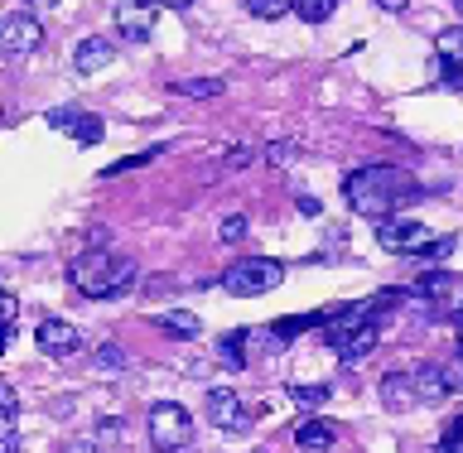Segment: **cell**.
Segmentation results:
<instances>
[{
	"mask_svg": "<svg viewBox=\"0 0 463 453\" xmlns=\"http://www.w3.org/2000/svg\"><path fill=\"white\" fill-rule=\"evenodd\" d=\"M415 193H420V184L396 165H362L343 179L347 208L362 212V217H396Z\"/></svg>",
	"mask_w": 463,
	"mask_h": 453,
	"instance_id": "1",
	"label": "cell"
},
{
	"mask_svg": "<svg viewBox=\"0 0 463 453\" xmlns=\"http://www.w3.org/2000/svg\"><path fill=\"white\" fill-rule=\"evenodd\" d=\"M68 280L78 285L87 299H116L130 280H136V260L116 256L107 246H87V251H78L68 260Z\"/></svg>",
	"mask_w": 463,
	"mask_h": 453,
	"instance_id": "2",
	"label": "cell"
},
{
	"mask_svg": "<svg viewBox=\"0 0 463 453\" xmlns=\"http://www.w3.org/2000/svg\"><path fill=\"white\" fill-rule=\"evenodd\" d=\"M449 396V382H444V367H411V372H396L382 382V401L386 411H415L425 401H439Z\"/></svg>",
	"mask_w": 463,
	"mask_h": 453,
	"instance_id": "3",
	"label": "cell"
},
{
	"mask_svg": "<svg viewBox=\"0 0 463 453\" xmlns=\"http://www.w3.org/2000/svg\"><path fill=\"white\" fill-rule=\"evenodd\" d=\"M280 280H285V266H280V260H270V256H246V260H237V266L222 275V289H227V295H237V299H256V295H270Z\"/></svg>",
	"mask_w": 463,
	"mask_h": 453,
	"instance_id": "4",
	"label": "cell"
},
{
	"mask_svg": "<svg viewBox=\"0 0 463 453\" xmlns=\"http://www.w3.org/2000/svg\"><path fill=\"white\" fill-rule=\"evenodd\" d=\"M194 439V420L179 401H155L150 405V444L155 453H179Z\"/></svg>",
	"mask_w": 463,
	"mask_h": 453,
	"instance_id": "5",
	"label": "cell"
},
{
	"mask_svg": "<svg viewBox=\"0 0 463 453\" xmlns=\"http://www.w3.org/2000/svg\"><path fill=\"white\" fill-rule=\"evenodd\" d=\"M376 241H382L391 256H420L434 237H430L425 222H411V217H382V222H376Z\"/></svg>",
	"mask_w": 463,
	"mask_h": 453,
	"instance_id": "6",
	"label": "cell"
},
{
	"mask_svg": "<svg viewBox=\"0 0 463 453\" xmlns=\"http://www.w3.org/2000/svg\"><path fill=\"white\" fill-rule=\"evenodd\" d=\"M155 24H159V0H116V34L126 43L155 39Z\"/></svg>",
	"mask_w": 463,
	"mask_h": 453,
	"instance_id": "7",
	"label": "cell"
},
{
	"mask_svg": "<svg viewBox=\"0 0 463 453\" xmlns=\"http://www.w3.org/2000/svg\"><path fill=\"white\" fill-rule=\"evenodd\" d=\"M328 343L338 347L343 362H357L382 343V324L376 318H367V324H328Z\"/></svg>",
	"mask_w": 463,
	"mask_h": 453,
	"instance_id": "8",
	"label": "cell"
},
{
	"mask_svg": "<svg viewBox=\"0 0 463 453\" xmlns=\"http://www.w3.org/2000/svg\"><path fill=\"white\" fill-rule=\"evenodd\" d=\"M39 43H43V24H39V14H29V5L0 20V49L5 53L20 58V53H34Z\"/></svg>",
	"mask_w": 463,
	"mask_h": 453,
	"instance_id": "9",
	"label": "cell"
},
{
	"mask_svg": "<svg viewBox=\"0 0 463 453\" xmlns=\"http://www.w3.org/2000/svg\"><path fill=\"white\" fill-rule=\"evenodd\" d=\"M34 338H39V353H49V357H72L82 347V333L78 324H68V318H39V328H34Z\"/></svg>",
	"mask_w": 463,
	"mask_h": 453,
	"instance_id": "10",
	"label": "cell"
},
{
	"mask_svg": "<svg viewBox=\"0 0 463 453\" xmlns=\"http://www.w3.org/2000/svg\"><path fill=\"white\" fill-rule=\"evenodd\" d=\"M49 126H53V130H68V136L78 140V145H101V136H107L101 116L78 111V107H58V111H49Z\"/></svg>",
	"mask_w": 463,
	"mask_h": 453,
	"instance_id": "11",
	"label": "cell"
},
{
	"mask_svg": "<svg viewBox=\"0 0 463 453\" xmlns=\"http://www.w3.org/2000/svg\"><path fill=\"white\" fill-rule=\"evenodd\" d=\"M208 420L217 429H246L251 425V415H246V405H241V396L232 386H217L208 396Z\"/></svg>",
	"mask_w": 463,
	"mask_h": 453,
	"instance_id": "12",
	"label": "cell"
},
{
	"mask_svg": "<svg viewBox=\"0 0 463 453\" xmlns=\"http://www.w3.org/2000/svg\"><path fill=\"white\" fill-rule=\"evenodd\" d=\"M338 425H333V420H304V425L295 429V444L304 448V453H324V448H333L338 444Z\"/></svg>",
	"mask_w": 463,
	"mask_h": 453,
	"instance_id": "13",
	"label": "cell"
},
{
	"mask_svg": "<svg viewBox=\"0 0 463 453\" xmlns=\"http://www.w3.org/2000/svg\"><path fill=\"white\" fill-rule=\"evenodd\" d=\"M116 58V49H111V39H101V34H92V39H82L78 49H72V68L78 72H101Z\"/></svg>",
	"mask_w": 463,
	"mask_h": 453,
	"instance_id": "14",
	"label": "cell"
},
{
	"mask_svg": "<svg viewBox=\"0 0 463 453\" xmlns=\"http://www.w3.org/2000/svg\"><path fill=\"white\" fill-rule=\"evenodd\" d=\"M159 328L169 333V338H184V343H194L203 324H198V314H188V309H169V314H159Z\"/></svg>",
	"mask_w": 463,
	"mask_h": 453,
	"instance_id": "15",
	"label": "cell"
},
{
	"mask_svg": "<svg viewBox=\"0 0 463 453\" xmlns=\"http://www.w3.org/2000/svg\"><path fill=\"white\" fill-rule=\"evenodd\" d=\"M434 53H439V63H463V24H449L434 34Z\"/></svg>",
	"mask_w": 463,
	"mask_h": 453,
	"instance_id": "16",
	"label": "cell"
},
{
	"mask_svg": "<svg viewBox=\"0 0 463 453\" xmlns=\"http://www.w3.org/2000/svg\"><path fill=\"white\" fill-rule=\"evenodd\" d=\"M222 78H179L174 82V92L179 97H222Z\"/></svg>",
	"mask_w": 463,
	"mask_h": 453,
	"instance_id": "17",
	"label": "cell"
},
{
	"mask_svg": "<svg viewBox=\"0 0 463 453\" xmlns=\"http://www.w3.org/2000/svg\"><path fill=\"white\" fill-rule=\"evenodd\" d=\"M333 10H338V0H295V14L304 24H328Z\"/></svg>",
	"mask_w": 463,
	"mask_h": 453,
	"instance_id": "18",
	"label": "cell"
},
{
	"mask_svg": "<svg viewBox=\"0 0 463 453\" xmlns=\"http://www.w3.org/2000/svg\"><path fill=\"white\" fill-rule=\"evenodd\" d=\"M251 14H260V20H280L285 10H295V0H241Z\"/></svg>",
	"mask_w": 463,
	"mask_h": 453,
	"instance_id": "19",
	"label": "cell"
},
{
	"mask_svg": "<svg viewBox=\"0 0 463 453\" xmlns=\"http://www.w3.org/2000/svg\"><path fill=\"white\" fill-rule=\"evenodd\" d=\"M159 155V145L155 150H140V155H126V159H116V165L101 169V179H116V174H126V169H140V165H150V159Z\"/></svg>",
	"mask_w": 463,
	"mask_h": 453,
	"instance_id": "20",
	"label": "cell"
},
{
	"mask_svg": "<svg viewBox=\"0 0 463 453\" xmlns=\"http://www.w3.org/2000/svg\"><path fill=\"white\" fill-rule=\"evenodd\" d=\"M97 367H116V372H121L126 367V347H116V343H107V347H97Z\"/></svg>",
	"mask_w": 463,
	"mask_h": 453,
	"instance_id": "21",
	"label": "cell"
},
{
	"mask_svg": "<svg viewBox=\"0 0 463 453\" xmlns=\"http://www.w3.org/2000/svg\"><path fill=\"white\" fill-rule=\"evenodd\" d=\"M217 237H222V241H241V237H246V217H241V212L222 217V227H217Z\"/></svg>",
	"mask_w": 463,
	"mask_h": 453,
	"instance_id": "22",
	"label": "cell"
},
{
	"mask_svg": "<svg viewBox=\"0 0 463 453\" xmlns=\"http://www.w3.org/2000/svg\"><path fill=\"white\" fill-rule=\"evenodd\" d=\"M289 396L299 405H324L328 401V386H289Z\"/></svg>",
	"mask_w": 463,
	"mask_h": 453,
	"instance_id": "23",
	"label": "cell"
},
{
	"mask_svg": "<svg viewBox=\"0 0 463 453\" xmlns=\"http://www.w3.org/2000/svg\"><path fill=\"white\" fill-rule=\"evenodd\" d=\"M449 251H454V237H439V241H430L425 251H420V260H430V266H434V260H444Z\"/></svg>",
	"mask_w": 463,
	"mask_h": 453,
	"instance_id": "24",
	"label": "cell"
},
{
	"mask_svg": "<svg viewBox=\"0 0 463 453\" xmlns=\"http://www.w3.org/2000/svg\"><path fill=\"white\" fill-rule=\"evenodd\" d=\"M444 382H449V391H463V347H458V357L444 367Z\"/></svg>",
	"mask_w": 463,
	"mask_h": 453,
	"instance_id": "25",
	"label": "cell"
},
{
	"mask_svg": "<svg viewBox=\"0 0 463 453\" xmlns=\"http://www.w3.org/2000/svg\"><path fill=\"white\" fill-rule=\"evenodd\" d=\"M0 415H5V420H14V415H20V401H14V386H0Z\"/></svg>",
	"mask_w": 463,
	"mask_h": 453,
	"instance_id": "26",
	"label": "cell"
},
{
	"mask_svg": "<svg viewBox=\"0 0 463 453\" xmlns=\"http://www.w3.org/2000/svg\"><path fill=\"white\" fill-rule=\"evenodd\" d=\"M0 453H20V429H14V420H5V439H0Z\"/></svg>",
	"mask_w": 463,
	"mask_h": 453,
	"instance_id": "27",
	"label": "cell"
},
{
	"mask_svg": "<svg viewBox=\"0 0 463 453\" xmlns=\"http://www.w3.org/2000/svg\"><path fill=\"white\" fill-rule=\"evenodd\" d=\"M246 159H251V150L241 145V150H232V155L222 159V165H227V169H246Z\"/></svg>",
	"mask_w": 463,
	"mask_h": 453,
	"instance_id": "28",
	"label": "cell"
},
{
	"mask_svg": "<svg viewBox=\"0 0 463 453\" xmlns=\"http://www.w3.org/2000/svg\"><path fill=\"white\" fill-rule=\"evenodd\" d=\"M458 439H463V420H454V425L444 429V448H458Z\"/></svg>",
	"mask_w": 463,
	"mask_h": 453,
	"instance_id": "29",
	"label": "cell"
},
{
	"mask_svg": "<svg viewBox=\"0 0 463 453\" xmlns=\"http://www.w3.org/2000/svg\"><path fill=\"white\" fill-rule=\"evenodd\" d=\"M58 453H101V448H97V444H87V439H72V444H63Z\"/></svg>",
	"mask_w": 463,
	"mask_h": 453,
	"instance_id": "30",
	"label": "cell"
},
{
	"mask_svg": "<svg viewBox=\"0 0 463 453\" xmlns=\"http://www.w3.org/2000/svg\"><path fill=\"white\" fill-rule=\"evenodd\" d=\"M295 208H299L304 217H318V198H309V193H304V198H295Z\"/></svg>",
	"mask_w": 463,
	"mask_h": 453,
	"instance_id": "31",
	"label": "cell"
},
{
	"mask_svg": "<svg viewBox=\"0 0 463 453\" xmlns=\"http://www.w3.org/2000/svg\"><path fill=\"white\" fill-rule=\"evenodd\" d=\"M376 5H382V10H391V14H401L405 5H411V0H376Z\"/></svg>",
	"mask_w": 463,
	"mask_h": 453,
	"instance_id": "32",
	"label": "cell"
},
{
	"mask_svg": "<svg viewBox=\"0 0 463 453\" xmlns=\"http://www.w3.org/2000/svg\"><path fill=\"white\" fill-rule=\"evenodd\" d=\"M24 5H29V10H53L58 0H24Z\"/></svg>",
	"mask_w": 463,
	"mask_h": 453,
	"instance_id": "33",
	"label": "cell"
},
{
	"mask_svg": "<svg viewBox=\"0 0 463 453\" xmlns=\"http://www.w3.org/2000/svg\"><path fill=\"white\" fill-rule=\"evenodd\" d=\"M159 5H169V10H184V5H194V0H159Z\"/></svg>",
	"mask_w": 463,
	"mask_h": 453,
	"instance_id": "34",
	"label": "cell"
},
{
	"mask_svg": "<svg viewBox=\"0 0 463 453\" xmlns=\"http://www.w3.org/2000/svg\"><path fill=\"white\" fill-rule=\"evenodd\" d=\"M458 347H463V309H458Z\"/></svg>",
	"mask_w": 463,
	"mask_h": 453,
	"instance_id": "35",
	"label": "cell"
},
{
	"mask_svg": "<svg viewBox=\"0 0 463 453\" xmlns=\"http://www.w3.org/2000/svg\"><path fill=\"white\" fill-rule=\"evenodd\" d=\"M458 10H463V0H458Z\"/></svg>",
	"mask_w": 463,
	"mask_h": 453,
	"instance_id": "36",
	"label": "cell"
}]
</instances>
